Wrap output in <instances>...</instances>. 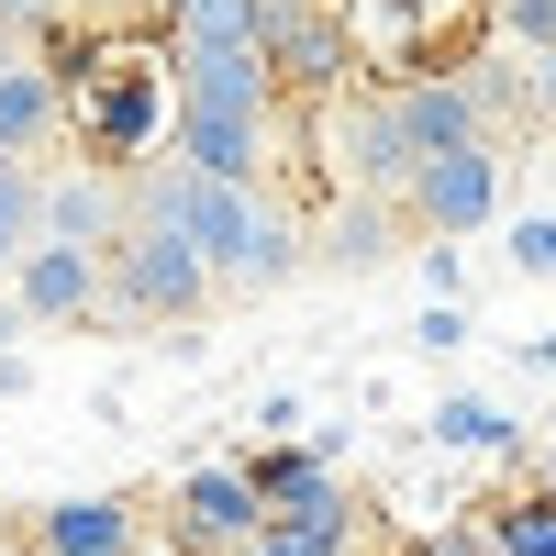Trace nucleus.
<instances>
[{
    "label": "nucleus",
    "mask_w": 556,
    "mask_h": 556,
    "mask_svg": "<svg viewBox=\"0 0 556 556\" xmlns=\"http://www.w3.org/2000/svg\"><path fill=\"white\" fill-rule=\"evenodd\" d=\"M345 67L367 89H424L490 67V0H334Z\"/></svg>",
    "instance_id": "obj_3"
},
{
    "label": "nucleus",
    "mask_w": 556,
    "mask_h": 556,
    "mask_svg": "<svg viewBox=\"0 0 556 556\" xmlns=\"http://www.w3.org/2000/svg\"><path fill=\"white\" fill-rule=\"evenodd\" d=\"M390 235H401V201H345L334 212V245H323V256H334V267H367V256H390Z\"/></svg>",
    "instance_id": "obj_13"
},
{
    "label": "nucleus",
    "mask_w": 556,
    "mask_h": 556,
    "mask_svg": "<svg viewBox=\"0 0 556 556\" xmlns=\"http://www.w3.org/2000/svg\"><path fill=\"white\" fill-rule=\"evenodd\" d=\"M12 334H23V312H12V290H0V356H12Z\"/></svg>",
    "instance_id": "obj_20"
},
{
    "label": "nucleus",
    "mask_w": 556,
    "mask_h": 556,
    "mask_svg": "<svg viewBox=\"0 0 556 556\" xmlns=\"http://www.w3.org/2000/svg\"><path fill=\"white\" fill-rule=\"evenodd\" d=\"M45 67H56V101H67V134H78V167L101 178H134L156 167L167 123H178V89H167V56H146L134 34H45Z\"/></svg>",
    "instance_id": "obj_1"
},
{
    "label": "nucleus",
    "mask_w": 556,
    "mask_h": 556,
    "mask_svg": "<svg viewBox=\"0 0 556 556\" xmlns=\"http://www.w3.org/2000/svg\"><path fill=\"white\" fill-rule=\"evenodd\" d=\"M123 201H134V223H167V235L212 267V290H278V278L301 267V223H290V212H267V190L190 178L178 156L134 167V178H123Z\"/></svg>",
    "instance_id": "obj_2"
},
{
    "label": "nucleus",
    "mask_w": 556,
    "mask_h": 556,
    "mask_svg": "<svg viewBox=\"0 0 556 556\" xmlns=\"http://www.w3.org/2000/svg\"><path fill=\"white\" fill-rule=\"evenodd\" d=\"M412 345H434V356H456V345H468V312H456V301H424V323H412Z\"/></svg>",
    "instance_id": "obj_18"
},
{
    "label": "nucleus",
    "mask_w": 556,
    "mask_h": 556,
    "mask_svg": "<svg viewBox=\"0 0 556 556\" xmlns=\"http://www.w3.org/2000/svg\"><path fill=\"white\" fill-rule=\"evenodd\" d=\"M513 267H523V278H556V212L513 223Z\"/></svg>",
    "instance_id": "obj_17"
},
{
    "label": "nucleus",
    "mask_w": 556,
    "mask_h": 556,
    "mask_svg": "<svg viewBox=\"0 0 556 556\" xmlns=\"http://www.w3.org/2000/svg\"><path fill=\"white\" fill-rule=\"evenodd\" d=\"M34 212H45V178L0 156V278L23 267V245H34Z\"/></svg>",
    "instance_id": "obj_15"
},
{
    "label": "nucleus",
    "mask_w": 556,
    "mask_h": 556,
    "mask_svg": "<svg viewBox=\"0 0 556 556\" xmlns=\"http://www.w3.org/2000/svg\"><path fill=\"white\" fill-rule=\"evenodd\" d=\"M256 534H267V501H256V479L235 468V456H212V468H190L167 490V545L178 556H235Z\"/></svg>",
    "instance_id": "obj_6"
},
{
    "label": "nucleus",
    "mask_w": 556,
    "mask_h": 556,
    "mask_svg": "<svg viewBox=\"0 0 556 556\" xmlns=\"http://www.w3.org/2000/svg\"><path fill=\"white\" fill-rule=\"evenodd\" d=\"M212 301V267L167 235V223H123L101 245V312L112 323H190Z\"/></svg>",
    "instance_id": "obj_5"
},
{
    "label": "nucleus",
    "mask_w": 556,
    "mask_h": 556,
    "mask_svg": "<svg viewBox=\"0 0 556 556\" xmlns=\"http://www.w3.org/2000/svg\"><path fill=\"white\" fill-rule=\"evenodd\" d=\"M424 290L456 301V290H468V256H456V245H424Z\"/></svg>",
    "instance_id": "obj_19"
},
{
    "label": "nucleus",
    "mask_w": 556,
    "mask_h": 556,
    "mask_svg": "<svg viewBox=\"0 0 556 556\" xmlns=\"http://www.w3.org/2000/svg\"><path fill=\"white\" fill-rule=\"evenodd\" d=\"M490 45H523V56H556V0H490Z\"/></svg>",
    "instance_id": "obj_16"
},
{
    "label": "nucleus",
    "mask_w": 556,
    "mask_h": 556,
    "mask_svg": "<svg viewBox=\"0 0 556 556\" xmlns=\"http://www.w3.org/2000/svg\"><path fill=\"white\" fill-rule=\"evenodd\" d=\"M490 212H501V156H490V146L412 167V190H401V223H412V235H434V245H468Z\"/></svg>",
    "instance_id": "obj_7"
},
{
    "label": "nucleus",
    "mask_w": 556,
    "mask_h": 556,
    "mask_svg": "<svg viewBox=\"0 0 556 556\" xmlns=\"http://www.w3.org/2000/svg\"><path fill=\"white\" fill-rule=\"evenodd\" d=\"M235 468L256 479L267 523H278V513H345V490H334V468H323L312 445H267V456H235Z\"/></svg>",
    "instance_id": "obj_11"
},
{
    "label": "nucleus",
    "mask_w": 556,
    "mask_h": 556,
    "mask_svg": "<svg viewBox=\"0 0 556 556\" xmlns=\"http://www.w3.org/2000/svg\"><path fill=\"white\" fill-rule=\"evenodd\" d=\"M434 445H456V456H513L523 434H513V412H501V401H479V390H456V401L434 412Z\"/></svg>",
    "instance_id": "obj_12"
},
{
    "label": "nucleus",
    "mask_w": 556,
    "mask_h": 556,
    "mask_svg": "<svg viewBox=\"0 0 556 556\" xmlns=\"http://www.w3.org/2000/svg\"><path fill=\"white\" fill-rule=\"evenodd\" d=\"M523 356H534V367H556V323H545V334H534V345H523Z\"/></svg>",
    "instance_id": "obj_21"
},
{
    "label": "nucleus",
    "mask_w": 556,
    "mask_h": 556,
    "mask_svg": "<svg viewBox=\"0 0 556 556\" xmlns=\"http://www.w3.org/2000/svg\"><path fill=\"white\" fill-rule=\"evenodd\" d=\"M490 556H556V501L545 490L501 501V513H490Z\"/></svg>",
    "instance_id": "obj_14"
},
{
    "label": "nucleus",
    "mask_w": 556,
    "mask_h": 556,
    "mask_svg": "<svg viewBox=\"0 0 556 556\" xmlns=\"http://www.w3.org/2000/svg\"><path fill=\"white\" fill-rule=\"evenodd\" d=\"M123 223H134L123 178H101V167H56V178H45V212H34V245H89V256H101Z\"/></svg>",
    "instance_id": "obj_9"
},
{
    "label": "nucleus",
    "mask_w": 556,
    "mask_h": 556,
    "mask_svg": "<svg viewBox=\"0 0 556 556\" xmlns=\"http://www.w3.org/2000/svg\"><path fill=\"white\" fill-rule=\"evenodd\" d=\"M379 101V134H390V167H401V190H412V167H434V156H468L501 134V89L490 67L479 78H424V89H367Z\"/></svg>",
    "instance_id": "obj_4"
},
{
    "label": "nucleus",
    "mask_w": 556,
    "mask_h": 556,
    "mask_svg": "<svg viewBox=\"0 0 556 556\" xmlns=\"http://www.w3.org/2000/svg\"><path fill=\"white\" fill-rule=\"evenodd\" d=\"M23 323H89L101 312V256L89 245H23V267L0 278Z\"/></svg>",
    "instance_id": "obj_8"
},
{
    "label": "nucleus",
    "mask_w": 556,
    "mask_h": 556,
    "mask_svg": "<svg viewBox=\"0 0 556 556\" xmlns=\"http://www.w3.org/2000/svg\"><path fill=\"white\" fill-rule=\"evenodd\" d=\"M23 56H34V45H12V34H0V78H12V67H23Z\"/></svg>",
    "instance_id": "obj_22"
},
{
    "label": "nucleus",
    "mask_w": 556,
    "mask_h": 556,
    "mask_svg": "<svg viewBox=\"0 0 556 556\" xmlns=\"http://www.w3.org/2000/svg\"><path fill=\"white\" fill-rule=\"evenodd\" d=\"M534 490H545V501H556V445H545V468H534Z\"/></svg>",
    "instance_id": "obj_23"
},
{
    "label": "nucleus",
    "mask_w": 556,
    "mask_h": 556,
    "mask_svg": "<svg viewBox=\"0 0 556 556\" xmlns=\"http://www.w3.org/2000/svg\"><path fill=\"white\" fill-rule=\"evenodd\" d=\"M56 134H67V101H56V67H45V56H23L12 78H0V156H12V167H34L45 146H56Z\"/></svg>",
    "instance_id": "obj_10"
}]
</instances>
